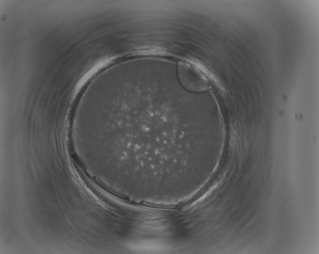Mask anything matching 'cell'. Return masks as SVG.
<instances>
[{
	"label": "cell",
	"instance_id": "cell-1",
	"mask_svg": "<svg viewBox=\"0 0 319 254\" xmlns=\"http://www.w3.org/2000/svg\"><path fill=\"white\" fill-rule=\"evenodd\" d=\"M177 74L181 85L190 92L201 93L210 87L206 76L191 62L179 61L177 64Z\"/></svg>",
	"mask_w": 319,
	"mask_h": 254
}]
</instances>
